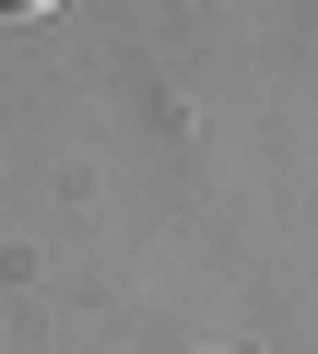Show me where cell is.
I'll use <instances>...</instances> for the list:
<instances>
[{"instance_id":"6da1fadb","label":"cell","mask_w":318,"mask_h":354,"mask_svg":"<svg viewBox=\"0 0 318 354\" xmlns=\"http://www.w3.org/2000/svg\"><path fill=\"white\" fill-rule=\"evenodd\" d=\"M0 12H48V0H0Z\"/></svg>"}]
</instances>
